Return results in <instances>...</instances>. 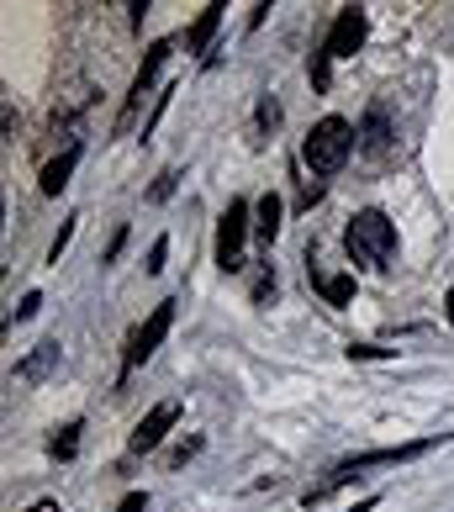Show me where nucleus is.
<instances>
[{"label": "nucleus", "instance_id": "1", "mask_svg": "<svg viewBox=\"0 0 454 512\" xmlns=\"http://www.w3.org/2000/svg\"><path fill=\"white\" fill-rule=\"evenodd\" d=\"M433 449V439H418V444H396V449H370V454H354V460H344V465H333L317 486H307V497L301 502H328L338 486H349L354 476H365V470H381V465H407V460H418V454H428Z\"/></svg>", "mask_w": 454, "mask_h": 512}, {"label": "nucleus", "instance_id": "2", "mask_svg": "<svg viewBox=\"0 0 454 512\" xmlns=\"http://www.w3.org/2000/svg\"><path fill=\"white\" fill-rule=\"evenodd\" d=\"M344 249L354 264H365V270H381V264L396 254V227L386 212H354L349 233H344Z\"/></svg>", "mask_w": 454, "mask_h": 512}, {"label": "nucleus", "instance_id": "3", "mask_svg": "<svg viewBox=\"0 0 454 512\" xmlns=\"http://www.w3.org/2000/svg\"><path fill=\"white\" fill-rule=\"evenodd\" d=\"M349 148H354V127L344 117H323L301 143V159H307L312 175H333V169L349 164Z\"/></svg>", "mask_w": 454, "mask_h": 512}, {"label": "nucleus", "instance_id": "4", "mask_svg": "<svg viewBox=\"0 0 454 512\" xmlns=\"http://www.w3.org/2000/svg\"><path fill=\"white\" fill-rule=\"evenodd\" d=\"M249 201H227V212L217 222V264L222 270H243V233H249Z\"/></svg>", "mask_w": 454, "mask_h": 512}, {"label": "nucleus", "instance_id": "5", "mask_svg": "<svg viewBox=\"0 0 454 512\" xmlns=\"http://www.w3.org/2000/svg\"><path fill=\"white\" fill-rule=\"evenodd\" d=\"M365 32H370V16L359 6H344L338 22H333V32H328V43H323V53L328 59H354V53L365 48Z\"/></svg>", "mask_w": 454, "mask_h": 512}, {"label": "nucleus", "instance_id": "6", "mask_svg": "<svg viewBox=\"0 0 454 512\" xmlns=\"http://www.w3.org/2000/svg\"><path fill=\"white\" fill-rule=\"evenodd\" d=\"M164 59H169V43H154V48H148L143 69L132 74V90H127V106H122V117H117V132L132 127V117H138V106H143V96H148V85H154V74L164 69Z\"/></svg>", "mask_w": 454, "mask_h": 512}, {"label": "nucleus", "instance_id": "7", "mask_svg": "<svg viewBox=\"0 0 454 512\" xmlns=\"http://www.w3.org/2000/svg\"><path fill=\"white\" fill-rule=\"evenodd\" d=\"M175 417H180V402H159L154 412L143 417L138 428H132V439H127V449L132 454H148V449H159L164 444V433L175 428Z\"/></svg>", "mask_w": 454, "mask_h": 512}, {"label": "nucleus", "instance_id": "8", "mask_svg": "<svg viewBox=\"0 0 454 512\" xmlns=\"http://www.w3.org/2000/svg\"><path fill=\"white\" fill-rule=\"evenodd\" d=\"M169 322H175V301H159V307H154V317H148L143 328H138V338H132V349H127V370H132V365H143V359H148V354H154V349L164 344Z\"/></svg>", "mask_w": 454, "mask_h": 512}, {"label": "nucleus", "instance_id": "9", "mask_svg": "<svg viewBox=\"0 0 454 512\" xmlns=\"http://www.w3.org/2000/svg\"><path fill=\"white\" fill-rule=\"evenodd\" d=\"M74 164H80V143H69L53 164H43V180H37V185H43V196H59L64 191L69 175H74Z\"/></svg>", "mask_w": 454, "mask_h": 512}, {"label": "nucleus", "instance_id": "10", "mask_svg": "<svg viewBox=\"0 0 454 512\" xmlns=\"http://www.w3.org/2000/svg\"><path fill=\"white\" fill-rule=\"evenodd\" d=\"M222 27V6H206L201 16H196V27H191V37H185V43H191V53H206V43H212V32Z\"/></svg>", "mask_w": 454, "mask_h": 512}, {"label": "nucleus", "instance_id": "11", "mask_svg": "<svg viewBox=\"0 0 454 512\" xmlns=\"http://www.w3.org/2000/svg\"><path fill=\"white\" fill-rule=\"evenodd\" d=\"M254 233L264 238V243H270L275 233H280V196H259V206H254Z\"/></svg>", "mask_w": 454, "mask_h": 512}, {"label": "nucleus", "instance_id": "12", "mask_svg": "<svg viewBox=\"0 0 454 512\" xmlns=\"http://www.w3.org/2000/svg\"><path fill=\"white\" fill-rule=\"evenodd\" d=\"M317 291H323V301H333V307H344V301H354V275H312Z\"/></svg>", "mask_w": 454, "mask_h": 512}, {"label": "nucleus", "instance_id": "13", "mask_svg": "<svg viewBox=\"0 0 454 512\" xmlns=\"http://www.w3.org/2000/svg\"><path fill=\"white\" fill-rule=\"evenodd\" d=\"M365 148H370V154H381V148H386V111L381 106L365 117Z\"/></svg>", "mask_w": 454, "mask_h": 512}, {"label": "nucleus", "instance_id": "14", "mask_svg": "<svg viewBox=\"0 0 454 512\" xmlns=\"http://www.w3.org/2000/svg\"><path fill=\"white\" fill-rule=\"evenodd\" d=\"M53 359H59V344H43V349H37V354H32L16 375H22V381H37V375H43V370L53 365Z\"/></svg>", "mask_w": 454, "mask_h": 512}, {"label": "nucleus", "instance_id": "15", "mask_svg": "<svg viewBox=\"0 0 454 512\" xmlns=\"http://www.w3.org/2000/svg\"><path fill=\"white\" fill-rule=\"evenodd\" d=\"M74 449H80V423H64L59 433H53V454H59V460H74Z\"/></svg>", "mask_w": 454, "mask_h": 512}, {"label": "nucleus", "instance_id": "16", "mask_svg": "<svg viewBox=\"0 0 454 512\" xmlns=\"http://www.w3.org/2000/svg\"><path fill=\"white\" fill-rule=\"evenodd\" d=\"M328 64H333L328 53H317V59L307 64V74H312V85H317V90H328Z\"/></svg>", "mask_w": 454, "mask_h": 512}, {"label": "nucleus", "instance_id": "17", "mask_svg": "<svg viewBox=\"0 0 454 512\" xmlns=\"http://www.w3.org/2000/svg\"><path fill=\"white\" fill-rule=\"evenodd\" d=\"M117 512H148V497L143 491H127V497L117 502Z\"/></svg>", "mask_w": 454, "mask_h": 512}, {"label": "nucleus", "instance_id": "18", "mask_svg": "<svg viewBox=\"0 0 454 512\" xmlns=\"http://www.w3.org/2000/svg\"><path fill=\"white\" fill-rule=\"evenodd\" d=\"M349 354H354V359H386L391 349H375V344H354Z\"/></svg>", "mask_w": 454, "mask_h": 512}, {"label": "nucleus", "instance_id": "19", "mask_svg": "<svg viewBox=\"0 0 454 512\" xmlns=\"http://www.w3.org/2000/svg\"><path fill=\"white\" fill-rule=\"evenodd\" d=\"M37 307H43V296H37V291H32V296H22V307H16V317H32Z\"/></svg>", "mask_w": 454, "mask_h": 512}, {"label": "nucleus", "instance_id": "20", "mask_svg": "<svg viewBox=\"0 0 454 512\" xmlns=\"http://www.w3.org/2000/svg\"><path fill=\"white\" fill-rule=\"evenodd\" d=\"M148 270H164V238L154 243V249H148Z\"/></svg>", "mask_w": 454, "mask_h": 512}, {"label": "nucleus", "instance_id": "21", "mask_svg": "<svg viewBox=\"0 0 454 512\" xmlns=\"http://www.w3.org/2000/svg\"><path fill=\"white\" fill-rule=\"evenodd\" d=\"M27 512H59V502H32Z\"/></svg>", "mask_w": 454, "mask_h": 512}, {"label": "nucleus", "instance_id": "22", "mask_svg": "<svg viewBox=\"0 0 454 512\" xmlns=\"http://www.w3.org/2000/svg\"><path fill=\"white\" fill-rule=\"evenodd\" d=\"M444 312H449V322H454V291L444 296Z\"/></svg>", "mask_w": 454, "mask_h": 512}]
</instances>
